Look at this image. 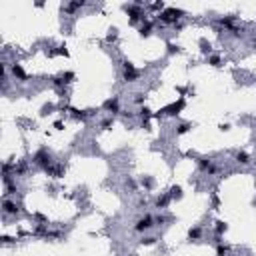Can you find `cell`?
Instances as JSON below:
<instances>
[{"mask_svg": "<svg viewBox=\"0 0 256 256\" xmlns=\"http://www.w3.org/2000/svg\"><path fill=\"white\" fill-rule=\"evenodd\" d=\"M200 236V228H190V232H188V238L192 240V238H198Z\"/></svg>", "mask_w": 256, "mask_h": 256, "instance_id": "2", "label": "cell"}, {"mask_svg": "<svg viewBox=\"0 0 256 256\" xmlns=\"http://www.w3.org/2000/svg\"><path fill=\"white\" fill-rule=\"evenodd\" d=\"M236 158H238V162H242V164H246V162H248V154H244V152H238V154H236Z\"/></svg>", "mask_w": 256, "mask_h": 256, "instance_id": "3", "label": "cell"}, {"mask_svg": "<svg viewBox=\"0 0 256 256\" xmlns=\"http://www.w3.org/2000/svg\"><path fill=\"white\" fill-rule=\"evenodd\" d=\"M186 130H188V126H186V124H184V126H180V130H178V134H182V132H186Z\"/></svg>", "mask_w": 256, "mask_h": 256, "instance_id": "5", "label": "cell"}, {"mask_svg": "<svg viewBox=\"0 0 256 256\" xmlns=\"http://www.w3.org/2000/svg\"><path fill=\"white\" fill-rule=\"evenodd\" d=\"M224 230H226V224H224V222H218V226H216V232H218V234H222Z\"/></svg>", "mask_w": 256, "mask_h": 256, "instance_id": "4", "label": "cell"}, {"mask_svg": "<svg viewBox=\"0 0 256 256\" xmlns=\"http://www.w3.org/2000/svg\"><path fill=\"white\" fill-rule=\"evenodd\" d=\"M150 226H152V218H150V216H144V218H140V220L136 222V226H134V230L142 232V230H148Z\"/></svg>", "mask_w": 256, "mask_h": 256, "instance_id": "1", "label": "cell"}]
</instances>
